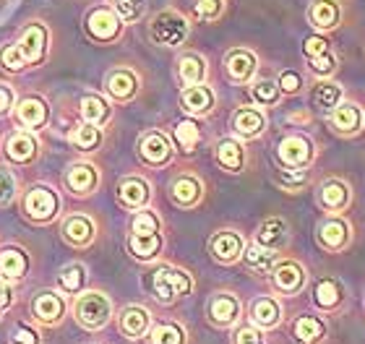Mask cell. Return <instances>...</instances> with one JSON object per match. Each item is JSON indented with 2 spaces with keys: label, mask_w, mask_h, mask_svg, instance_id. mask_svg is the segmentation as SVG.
<instances>
[{
  "label": "cell",
  "mask_w": 365,
  "mask_h": 344,
  "mask_svg": "<svg viewBox=\"0 0 365 344\" xmlns=\"http://www.w3.org/2000/svg\"><path fill=\"white\" fill-rule=\"evenodd\" d=\"M190 37V19L178 8H162L149 19V39L157 47L178 50Z\"/></svg>",
  "instance_id": "6da1fadb"
},
{
  "label": "cell",
  "mask_w": 365,
  "mask_h": 344,
  "mask_svg": "<svg viewBox=\"0 0 365 344\" xmlns=\"http://www.w3.org/2000/svg\"><path fill=\"white\" fill-rule=\"evenodd\" d=\"M84 34L89 42L102 47L118 45L125 34V24L118 19L113 8L102 3V6L89 8V14L84 16Z\"/></svg>",
  "instance_id": "7a4b0ae2"
},
{
  "label": "cell",
  "mask_w": 365,
  "mask_h": 344,
  "mask_svg": "<svg viewBox=\"0 0 365 344\" xmlns=\"http://www.w3.org/2000/svg\"><path fill=\"white\" fill-rule=\"evenodd\" d=\"M347 0H311L305 11V21L316 34H334L347 24Z\"/></svg>",
  "instance_id": "3957f363"
},
{
  "label": "cell",
  "mask_w": 365,
  "mask_h": 344,
  "mask_svg": "<svg viewBox=\"0 0 365 344\" xmlns=\"http://www.w3.org/2000/svg\"><path fill=\"white\" fill-rule=\"evenodd\" d=\"M277 160H279V167L308 170L319 160V149H316V141L305 133H284L277 144Z\"/></svg>",
  "instance_id": "277c9868"
},
{
  "label": "cell",
  "mask_w": 365,
  "mask_h": 344,
  "mask_svg": "<svg viewBox=\"0 0 365 344\" xmlns=\"http://www.w3.org/2000/svg\"><path fill=\"white\" fill-rule=\"evenodd\" d=\"M222 68H225V76L237 86H248L253 78L259 76L261 68V58L256 50L245 45L230 47L225 58H222Z\"/></svg>",
  "instance_id": "5b68a950"
},
{
  "label": "cell",
  "mask_w": 365,
  "mask_h": 344,
  "mask_svg": "<svg viewBox=\"0 0 365 344\" xmlns=\"http://www.w3.org/2000/svg\"><path fill=\"white\" fill-rule=\"evenodd\" d=\"M190 290H193V279L188 271L178 266H160L152 274V292L162 303H175V300L190 295Z\"/></svg>",
  "instance_id": "8992f818"
},
{
  "label": "cell",
  "mask_w": 365,
  "mask_h": 344,
  "mask_svg": "<svg viewBox=\"0 0 365 344\" xmlns=\"http://www.w3.org/2000/svg\"><path fill=\"white\" fill-rule=\"evenodd\" d=\"M316 243L321 251L327 253H342L352 243V224L344 219V214H327L316 224Z\"/></svg>",
  "instance_id": "52a82bcc"
},
{
  "label": "cell",
  "mask_w": 365,
  "mask_h": 344,
  "mask_svg": "<svg viewBox=\"0 0 365 344\" xmlns=\"http://www.w3.org/2000/svg\"><path fill=\"white\" fill-rule=\"evenodd\" d=\"M136 152H138V160L144 162L146 167H168L173 157H175V146H173V138L168 133H162V130H146L141 133L136 144Z\"/></svg>",
  "instance_id": "ba28073f"
},
{
  "label": "cell",
  "mask_w": 365,
  "mask_h": 344,
  "mask_svg": "<svg viewBox=\"0 0 365 344\" xmlns=\"http://www.w3.org/2000/svg\"><path fill=\"white\" fill-rule=\"evenodd\" d=\"M327 123L339 138H355L365 130V108L344 97L334 110H329Z\"/></svg>",
  "instance_id": "9c48e42d"
},
{
  "label": "cell",
  "mask_w": 365,
  "mask_h": 344,
  "mask_svg": "<svg viewBox=\"0 0 365 344\" xmlns=\"http://www.w3.org/2000/svg\"><path fill=\"white\" fill-rule=\"evenodd\" d=\"M19 50H21L26 66H42L47 58V50H50V29H47L42 21H29L24 24L21 31H19Z\"/></svg>",
  "instance_id": "30bf717a"
},
{
  "label": "cell",
  "mask_w": 365,
  "mask_h": 344,
  "mask_svg": "<svg viewBox=\"0 0 365 344\" xmlns=\"http://www.w3.org/2000/svg\"><path fill=\"white\" fill-rule=\"evenodd\" d=\"M58 212H61V199L50 185H34L24 196V214L29 217L31 222H53Z\"/></svg>",
  "instance_id": "8fae6325"
},
{
  "label": "cell",
  "mask_w": 365,
  "mask_h": 344,
  "mask_svg": "<svg viewBox=\"0 0 365 344\" xmlns=\"http://www.w3.org/2000/svg\"><path fill=\"white\" fill-rule=\"evenodd\" d=\"M76 321L86 329H102L107 321H110V313H113V306L110 300L102 295V292H84L76 298Z\"/></svg>",
  "instance_id": "7c38bea8"
},
{
  "label": "cell",
  "mask_w": 365,
  "mask_h": 344,
  "mask_svg": "<svg viewBox=\"0 0 365 344\" xmlns=\"http://www.w3.org/2000/svg\"><path fill=\"white\" fill-rule=\"evenodd\" d=\"M316 201L327 214H344L352 207V188L344 177H327L316 191Z\"/></svg>",
  "instance_id": "4fadbf2b"
},
{
  "label": "cell",
  "mask_w": 365,
  "mask_h": 344,
  "mask_svg": "<svg viewBox=\"0 0 365 344\" xmlns=\"http://www.w3.org/2000/svg\"><path fill=\"white\" fill-rule=\"evenodd\" d=\"M305 282H308V271L300 261L295 259H282L274 264L272 269V284L274 290L282 292V295H297V292L303 290Z\"/></svg>",
  "instance_id": "5bb4252c"
},
{
  "label": "cell",
  "mask_w": 365,
  "mask_h": 344,
  "mask_svg": "<svg viewBox=\"0 0 365 344\" xmlns=\"http://www.w3.org/2000/svg\"><path fill=\"white\" fill-rule=\"evenodd\" d=\"M245 248V237L237 232V229H217L212 237H209V253L217 264H237L240 256H243Z\"/></svg>",
  "instance_id": "9a60e30c"
},
{
  "label": "cell",
  "mask_w": 365,
  "mask_h": 344,
  "mask_svg": "<svg viewBox=\"0 0 365 344\" xmlns=\"http://www.w3.org/2000/svg\"><path fill=\"white\" fill-rule=\"evenodd\" d=\"M230 125H232L235 138L253 141V138L264 136V130H267V115H264V110L261 108L240 105V108H235L232 118H230Z\"/></svg>",
  "instance_id": "2e32d148"
},
{
  "label": "cell",
  "mask_w": 365,
  "mask_h": 344,
  "mask_svg": "<svg viewBox=\"0 0 365 344\" xmlns=\"http://www.w3.org/2000/svg\"><path fill=\"white\" fill-rule=\"evenodd\" d=\"M180 110L190 118H206L217 108V94L209 84H196V86H182L180 92Z\"/></svg>",
  "instance_id": "e0dca14e"
},
{
  "label": "cell",
  "mask_w": 365,
  "mask_h": 344,
  "mask_svg": "<svg viewBox=\"0 0 365 344\" xmlns=\"http://www.w3.org/2000/svg\"><path fill=\"white\" fill-rule=\"evenodd\" d=\"M170 201L178 209H196L204 201V183L193 172H180L170 183Z\"/></svg>",
  "instance_id": "ac0fdd59"
},
{
  "label": "cell",
  "mask_w": 365,
  "mask_h": 344,
  "mask_svg": "<svg viewBox=\"0 0 365 344\" xmlns=\"http://www.w3.org/2000/svg\"><path fill=\"white\" fill-rule=\"evenodd\" d=\"M141 89V78L133 68L118 66L105 76V92L113 97L115 102H130Z\"/></svg>",
  "instance_id": "d6986e66"
},
{
  "label": "cell",
  "mask_w": 365,
  "mask_h": 344,
  "mask_svg": "<svg viewBox=\"0 0 365 344\" xmlns=\"http://www.w3.org/2000/svg\"><path fill=\"white\" fill-rule=\"evenodd\" d=\"M175 76L180 86L206 84V78H209V61L201 53H196V50H185V53L178 55Z\"/></svg>",
  "instance_id": "ffe728a7"
},
{
  "label": "cell",
  "mask_w": 365,
  "mask_h": 344,
  "mask_svg": "<svg viewBox=\"0 0 365 344\" xmlns=\"http://www.w3.org/2000/svg\"><path fill=\"white\" fill-rule=\"evenodd\" d=\"M149 201H152V185H149L146 177L128 175L118 183V204H120L123 209L138 212V209H146Z\"/></svg>",
  "instance_id": "44dd1931"
},
{
  "label": "cell",
  "mask_w": 365,
  "mask_h": 344,
  "mask_svg": "<svg viewBox=\"0 0 365 344\" xmlns=\"http://www.w3.org/2000/svg\"><path fill=\"white\" fill-rule=\"evenodd\" d=\"M214 162H217L225 172H232V175L243 172L245 162H248V152H245L243 141L235 136L220 138L217 146H214Z\"/></svg>",
  "instance_id": "7402d4cb"
},
{
  "label": "cell",
  "mask_w": 365,
  "mask_h": 344,
  "mask_svg": "<svg viewBox=\"0 0 365 344\" xmlns=\"http://www.w3.org/2000/svg\"><path fill=\"white\" fill-rule=\"evenodd\" d=\"M14 108H16V120L29 130L45 128L47 118H50V108H47L45 97H39V94H26Z\"/></svg>",
  "instance_id": "603a6c76"
},
{
  "label": "cell",
  "mask_w": 365,
  "mask_h": 344,
  "mask_svg": "<svg viewBox=\"0 0 365 344\" xmlns=\"http://www.w3.org/2000/svg\"><path fill=\"white\" fill-rule=\"evenodd\" d=\"M99 185V170L89 162H76L66 170V188L73 196H91Z\"/></svg>",
  "instance_id": "cb8c5ba5"
},
{
  "label": "cell",
  "mask_w": 365,
  "mask_h": 344,
  "mask_svg": "<svg viewBox=\"0 0 365 344\" xmlns=\"http://www.w3.org/2000/svg\"><path fill=\"white\" fill-rule=\"evenodd\" d=\"M240 318V300L232 292H217L209 300V321L214 326H232Z\"/></svg>",
  "instance_id": "d4e9b609"
},
{
  "label": "cell",
  "mask_w": 365,
  "mask_h": 344,
  "mask_svg": "<svg viewBox=\"0 0 365 344\" xmlns=\"http://www.w3.org/2000/svg\"><path fill=\"white\" fill-rule=\"evenodd\" d=\"M287 240H289L287 222H284L282 217H269V219H264V222L259 224L253 243H259V245H264V248H269V251L279 253L282 248L287 245Z\"/></svg>",
  "instance_id": "484cf974"
},
{
  "label": "cell",
  "mask_w": 365,
  "mask_h": 344,
  "mask_svg": "<svg viewBox=\"0 0 365 344\" xmlns=\"http://www.w3.org/2000/svg\"><path fill=\"white\" fill-rule=\"evenodd\" d=\"M240 261H243L245 269H248L253 276H269L272 274L274 264L279 261V253L269 251V248H264V245H259V243H248L243 248Z\"/></svg>",
  "instance_id": "4316f807"
},
{
  "label": "cell",
  "mask_w": 365,
  "mask_h": 344,
  "mask_svg": "<svg viewBox=\"0 0 365 344\" xmlns=\"http://www.w3.org/2000/svg\"><path fill=\"white\" fill-rule=\"evenodd\" d=\"M39 154V141L31 133H11L6 138V157L14 165H31Z\"/></svg>",
  "instance_id": "83f0119b"
},
{
  "label": "cell",
  "mask_w": 365,
  "mask_h": 344,
  "mask_svg": "<svg viewBox=\"0 0 365 344\" xmlns=\"http://www.w3.org/2000/svg\"><path fill=\"white\" fill-rule=\"evenodd\" d=\"M344 298V287L339 279L334 276H321L319 282L313 284V306L319 308V311H336L339 303Z\"/></svg>",
  "instance_id": "f1b7e54d"
},
{
  "label": "cell",
  "mask_w": 365,
  "mask_h": 344,
  "mask_svg": "<svg viewBox=\"0 0 365 344\" xmlns=\"http://www.w3.org/2000/svg\"><path fill=\"white\" fill-rule=\"evenodd\" d=\"M29 271V256L21 248H3L0 251V282H19Z\"/></svg>",
  "instance_id": "f546056e"
},
{
  "label": "cell",
  "mask_w": 365,
  "mask_h": 344,
  "mask_svg": "<svg viewBox=\"0 0 365 344\" xmlns=\"http://www.w3.org/2000/svg\"><path fill=\"white\" fill-rule=\"evenodd\" d=\"M61 232L66 243L76 245V248H86L94 240V235H97V227H94V222L86 214H73L63 222Z\"/></svg>",
  "instance_id": "4dcf8cb0"
},
{
  "label": "cell",
  "mask_w": 365,
  "mask_h": 344,
  "mask_svg": "<svg viewBox=\"0 0 365 344\" xmlns=\"http://www.w3.org/2000/svg\"><path fill=\"white\" fill-rule=\"evenodd\" d=\"M162 248H165V237L162 232H149V235H136L130 232L128 235V253L136 261H154L160 259Z\"/></svg>",
  "instance_id": "1f68e13d"
},
{
  "label": "cell",
  "mask_w": 365,
  "mask_h": 344,
  "mask_svg": "<svg viewBox=\"0 0 365 344\" xmlns=\"http://www.w3.org/2000/svg\"><path fill=\"white\" fill-rule=\"evenodd\" d=\"M342 100H344V86L339 81H334V78H316L311 92V102L316 108L329 113V110H334Z\"/></svg>",
  "instance_id": "d6a6232c"
},
{
  "label": "cell",
  "mask_w": 365,
  "mask_h": 344,
  "mask_svg": "<svg viewBox=\"0 0 365 344\" xmlns=\"http://www.w3.org/2000/svg\"><path fill=\"white\" fill-rule=\"evenodd\" d=\"M251 321L259 329H274L282 321V306L274 298H269V295L256 298L251 303Z\"/></svg>",
  "instance_id": "836d02e7"
},
{
  "label": "cell",
  "mask_w": 365,
  "mask_h": 344,
  "mask_svg": "<svg viewBox=\"0 0 365 344\" xmlns=\"http://www.w3.org/2000/svg\"><path fill=\"white\" fill-rule=\"evenodd\" d=\"M149 326H152V316H149V311L141 306H130L125 308L120 313V329L125 337L130 339H141L149 331Z\"/></svg>",
  "instance_id": "e575fe53"
},
{
  "label": "cell",
  "mask_w": 365,
  "mask_h": 344,
  "mask_svg": "<svg viewBox=\"0 0 365 344\" xmlns=\"http://www.w3.org/2000/svg\"><path fill=\"white\" fill-rule=\"evenodd\" d=\"M78 113L84 118V123H91V125H105L110 120V115H113V108H110V102L102 97V94H84L81 97V105H78Z\"/></svg>",
  "instance_id": "d590c367"
},
{
  "label": "cell",
  "mask_w": 365,
  "mask_h": 344,
  "mask_svg": "<svg viewBox=\"0 0 365 344\" xmlns=\"http://www.w3.org/2000/svg\"><path fill=\"white\" fill-rule=\"evenodd\" d=\"M31 311H34V316H37L39 321L55 323L61 321L63 313H66V303L55 292H39L37 298H34V303H31Z\"/></svg>",
  "instance_id": "8d00e7d4"
},
{
  "label": "cell",
  "mask_w": 365,
  "mask_h": 344,
  "mask_svg": "<svg viewBox=\"0 0 365 344\" xmlns=\"http://www.w3.org/2000/svg\"><path fill=\"white\" fill-rule=\"evenodd\" d=\"M173 144L182 154L196 152V146L201 144V128H198V123L193 118H185V120L175 123V128H173Z\"/></svg>",
  "instance_id": "74e56055"
},
{
  "label": "cell",
  "mask_w": 365,
  "mask_h": 344,
  "mask_svg": "<svg viewBox=\"0 0 365 344\" xmlns=\"http://www.w3.org/2000/svg\"><path fill=\"white\" fill-rule=\"evenodd\" d=\"M248 94L256 108H274L282 100V92L274 78H253L248 84Z\"/></svg>",
  "instance_id": "f35d334b"
},
{
  "label": "cell",
  "mask_w": 365,
  "mask_h": 344,
  "mask_svg": "<svg viewBox=\"0 0 365 344\" xmlns=\"http://www.w3.org/2000/svg\"><path fill=\"white\" fill-rule=\"evenodd\" d=\"M292 331H295V339L300 344H319L324 339V334H327V326H324V321L313 318V316H300L292 323Z\"/></svg>",
  "instance_id": "ab89813d"
},
{
  "label": "cell",
  "mask_w": 365,
  "mask_h": 344,
  "mask_svg": "<svg viewBox=\"0 0 365 344\" xmlns=\"http://www.w3.org/2000/svg\"><path fill=\"white\" fill-rule=\"evenodd\" d=\"M125 26L138 24L146 14V0H105Z\"/></svg>",
  "instance_id": "60d3db41"
},
{
  "label": "cell",
  "mask_w": 365,
  "mask_h": 344,
  "mask_svg": "<svg viewBox=\"0 0 365 344\" xmlns=\"http://www.w3.org/2000/svg\"><path fill=\"white\" fill-rule=\"evenodd\" d=\"M227 14V0H193V21L217 24Z\"/></svg>",
  "instance_id": "b9f144b4"
},
{
  "label": "cell",
  "mask_w": 365,
  "mask_h": 344,
  "mask_svg": "<svg viewBox=\"0 0 365 344\" xmlns=\"http://www.w3.org/2000/svg\"><path fill=\"white\" fill-rule=\"evenodd\" d=\"M274 180L279 185L282 191L287 193H300L305 185L311 183V175H308V170H289V167H279L274 172Z\"/></svg>",
  "instance_id": "7bdbcfd3"
},
{
  "label": "cell",
  "mask_w": 365,
  "mask_h": 344,
  "mask_svg": "<svg viewBox=\"0 0 365 344\" xmlns=\"http://www.w3.org/2000/svg\"><path fill=\"white\" fill-rule=\"evenodd\" d=\"M305 68L313 78H334L339 71V55H336V50H331L327 55L311 58V61H305Z\"/></svg>",
  "instance_id": "ee69618b"
},
{
  "label": "cell",
  "mask_w": 365,
  "mask_h": 344,
  "mask_svg": "<svg viewBox=\"0 0 365 344\" xmlns=\"http://www.w3.org/2000/svg\"><path fill=\"white\" fill-rule=\"evenodd\" d=\"M71 141H73V146H76L78 152H94V149L99 146V141H102V130H99V125L81 123V125L73 128Z\"/></svg>",
  "instance_id": "f6af8a7d"
},
{
  "label": "cell",
  "mask_w": 365,
  "mask_h": 344,
  "mask_svg": "<svg viewBox=\"0 0 365 344\" xmlns=\"http://www.w3.org/2000/svg\"><path fill=\"white\" fill-rule=\"evenodd\" d=\"M0 68L8 71V73H21V71L29 68L16 42H6V45L0 47Z\"/></svg>",
  "instance_id": "bcb514c9"
},
{
  "label": "cell",
  "mask_w": 365,
  "mask_h": 344,
  "mask_svg": "<svg viewBox=\"0 0 365 344\" xmlns=\"http://www.w3.org/2000/svg\"><path fill=\"white\" fill-rule=\"evenodd\" d=\"M86 282V269L81 266V264H71V266H66L61 271V276H58V284H61L63 292H81V287H84Z\"/></svg>",
  "instance_id": "7dc6e473"
},
{
  "label": "cell",
  "mask_w": 365,
  "mask_h": 344,
  "mask_svg": "<svg viewBox=\"0 0 365 344\" xmlns=\"http://www.w3.org/2000/svg\"><path fill=\"white\" fill-rule=\"evenodd\" d=\"M160 229L162 219L152 209H138L136 214L130 217V232H136V235H149V232H160Z\"/></svg>",
  "instance_id": "c3c4849f"
},
{
  "label": "cell",
  "mask_w": 365,
  "mask_h": 344,
  "mask_svg": "<svg viewBox=\"0 0 365 344\" xmlns=\"http://www.w3.org/2000/svg\"><path fill=\"white\" fill-rule=\"evenodd\" d=\"M331 50H334V45H331V39H329L327 34H316V31H313L311 37L303 39V61L327 55V53H331Z\"/></svg>",
  "instance_id": "681fc988"
},
{
  "label": "cell",
  "mask_w": 365,
  "mask_h": 344,
  "mask_svg": "<svg viewBox=\"0 0 365 344\" xmlns=\"http://www.w3.org/2000/svg\"><path fill=\"white\" fill-rule=\"evenodd\" d=\"M152 344H185V334L178 323H160L152 329Z\"/></svg>",
  "instance_id": "f907efd6"
},
{
  "label": "cell",
  "mask_w": 365,
  "mask_h": 344,
  "mask_svg": "<svg viewBox=\"0 0 365 344\" xmlns=\"http://www.w3.org/2000/svg\"><path fill=\"white\" fill-rule=\"evenodd\" d=\"M277 86H279L282 94H287V97H292V94H300L303 92V76H300V71L295 68H284L279 71V76H277Z\"/></svg>",
  "instance_id": "816d5d0a"
},
{
  "label": "cell",
  "mask_w": 365,
  "mask_h": 344,
  "mask_svg": "<svg viewBox=\"0 0 365 344\" xmlns=\"http://www.w3.org/2000/svg\"><path fill=\"white\" fill-rule=\"evenodd\" d=\"M16 196V177L11 175V170L0 165V207H8Z\"/></svg>",
  "instance_id": "f5cc1de1"
},
{
  "label": "cell",
  "mask_w": 365,
  "mask_h": 344,
  "mask_svg": "<svg viewBox=\"0 0 365 344\" xmlns=\"http://www.w3.org/2000/svg\"><path fill=\"white\" fill-rule=\"evenodd\" d=\"M14 105H16V92H14V86L6 84V81H0V118L11 113V110H14Z\"/></svg>",
  "instance_id": "db71d44e"
},
{
  "label": "cell",
  "mask_w": 365,
  "mask_h": 344,
  "mask_svg": "<svg viewBox=\"0 0 365 344\" xmlns=\"http://www.w3.org/2000/svg\"><path fill=\"white\" fill-rule=\"evenodd\" d=\"M11 344H39V339L31 329L19 326V329H14V334H11Z\"/></svg>",
  "instance_id": "11a10c76"
},
{
  "label": "cell",
  "mask_w": 365,
  "mask_h": 344,
  "mask_svg": "<svg viewBox=\"0 0 365 344\" xmlns=\"http://www.w3.org/2000/svg\"><path fill=\"white\" fill-rule=\"evenodd\" d=\"M237 344H264V342H261V334L253 326H245V329L237 331Z\"/></svg>",
  "instance_id": "9f6ffc18"
},
{
  "label": "cell",
  "mask_w": 365,
  "mask_h": 344,
  "mask_svg": "<svg viewBox=\"0 0 365 344\" xmlns=\"http://www.w3.org/2000/svg\"><path fill=\"white\" fill-rule=\"evenodd\" d=\"M11 303H14V290H11L6 282H0V313H3Z\"/></svg>",
  "instance_id": "6f0895ef"
}]
</instances>
